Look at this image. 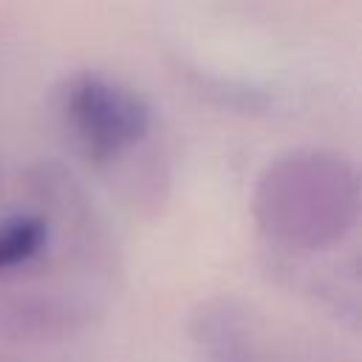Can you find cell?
I'll return each mask as SVG.
<instances>
[{"instance_id": "7a4b0ae2", "label": "cell", "mask_w": 362, "mask_h": 362, "mask_svg": "<svg viewBox=\"0 0 362 362\" xmlns=\"http://www.w3.org/2000/svg\"><path fill=\"white\" fill-rule=\"evenodd\" d=\"M57 116L71 147L93 167H116L130 158L156 127L150 99L124 79L99 71L62 79Z\"/></svg>"}, {"instance_id": "6da1fadb", "label": "cell", "mask_w": 362, "mask_h": 362, "mask_svg": "<svg viewBox=\"0 0 362 362\" xmlns=\"http://www.w3.org/2000/svg\"><path fill=\"white\" fill-rule=\"evenodd\" d=\"M356 164L328 147H294L255 178L252 218L260 235L288 252L339 246L359 221Z\"/></svg>"}, {"instance_id": "5b68a950", "label": "cell", "mask_w": 362, "mask_h": 362, "mask_svg": "<svg viewBox=\"0 0 362 362\" xmlns=\"http://www.w3.org/2000/svg\"><path fill=\"white\" fill-rule=\"evenodd\" d=\"M54 215L48 209L11 212L0 221V274L25 272L48 255Z\"/></svg>"}, {"instance_id": "3957f363", "label": "cell", "mask_w": 362, "mask_h": 362, "mask_svg": "<svg viewBox=\"0 0 362 362\" xmlns=\"http://www.w3.org/2000/svg\"><path fill=\"white\" fill-rule=\"evenodd\" d=\"M189 339L198 362H300L243 303L215 297L195 308Z\"/></svg>"}, {"instance_id": "277c9868", "label": "cell", "mask_w": 362, "mask_h": 362, "mask_svg": "<svg viewBox=\"0 0 362 362\" xmlns=\"http://www.w3.org/2000/svg\"><path fill=\"white\" fill-rule=\"evenodd\" d=\"M93 308L68 294H14L0 300V334L11 342H57L90 325Z\"/></svg>"}]
</instances>
